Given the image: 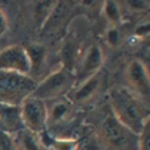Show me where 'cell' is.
Wrapping results in <instances>:
<instances>
[{"label":"cell","mask_w":150,"mask_h":150,"mask_svg":"<svg viewBox=\"0 0 150 150\" xmlns=\"http://www.w3.org/2000/svg\"><path fill=\"white\" fill-rule=\"evenodd\" d=\"M109 102L113 117L134 134H139L143 126L150 120L147 103L126 86H116L110 89Z\"/></svg>","instance_id":"obj_1"},{"label":"cell","mask_w":150,"mask_h":150,"mask_svg":"<svg viewBox=\"0 0 150 150\" xmlns=\"http://www.w3.org/2000/svg\"><path fill=\"white\" fill-rule=\"evenodd\" d=\"M94 134L100 147L107 150H137V134L120 125L112 113L104 117Z\"/></svg>","instance_id":"obj_2"},{"label":"cell","mask_w":150,"mask_h":150,"mask_svg":"<svg viewBox=\"0 0 150 150\" xmlns=\"http://www.w3.org/2000/svg\"><path fill=\"white\" fill-rule=\"evenodd\" d=\"M74 86H76L74 71L67 70L63 66H59L56 70L49 73L42 81H37V86L35 92L32 93V96L43 102H49L67 96Z\"/></svg>","instance_id":"obj_3"},{"label":"cell","mask_w":150,"mask_h":150,"mask_svg":"<svg viewBox=\"0 0 150 150\" xmlns=\"http://www.w3.org/2000/svg\"><path fill=\"white\" fill-rule=\"evenodd\" d=\"M76 14H83L79 1H56L40 27L42 37H64L71 19Z\"/></svg>","instance_id":"obj_4"},{"label":"cell","mask_w":150,"mask_h":150,"mask_svg":"<svg viewBox=\"0 0 150 150\" xmlns=\"http://www.w3.org/2000/svg\"><path fill=\"white\" fill-rule=\"evenodd\" d=\"M37 81L29 76L0 71V103L20 106L26 97L32 96Z\"/></svg>","instance_id":"obj_5"},{"label":"cell","mask_w":150,"mask_h":150,"mask_svg":"<svg viewBox=\"0 0 150 150\" xmlns=\"http://www.w3.org/2000/svg\"><path fill=\"white\" fill-rule=\"evenodd\" d=\"M20 113H22V120L26 130L35 134H42L43 132L47 130L46 102L36 99L33 96H29L20 104Z\"/></svg>","instance_id":"obj_6"},{"label":"cell","mask_w":150,"mask_h":150,"mask_svg":"<svg viewBox=\"0 0 150 150\" xmlns=\"http://www.w3.org/2000/svg\"><path fill=\"white\" fill-rule=\"evenodd\" d=\"M104 84H106V73L103 70H100L89 76L87 79L76 83V86L70 90L66 97L73 103V106L87 104L102 93Z\"/></svg>","instance_id":"obj_7"},{"label":"cell","mask_w":150,"mask_h":150,"mask_svg":"<svg viewBox=\"0 0 150 150\" xmlns=\"http://www.w3.org/2000/svg\"><path fill=\"white\" fill-rule=\"evenodd\" d=\"M0 71L30 76V62L23 45H10L0 50Z\"/></svg>","instance_id":"obj_8"},{"label":"cell","mask_w":150,"mask_h":150,"mask_svg":"<svg viewBox=\"0 0 150 150\" xmlns=\"http://www.w3.org/2000/svg\"><path fill=\"white\" fill-rule=\"evenodd\" d=\"M126 80L127 89H130L137 97L147 103L150 93V74L149 69L144 64V62L133 59L126 66Z\"/></svg>","instance_id":"obj_9"},{"label":"cell","mask_w":150,"mask_h":150,"mask_svg":"<svg viewBox=\"0 0 150 150\" xmlns=\"http://www.w3.org/2000/svg\"><path fill=\"white\" fill-rule=\"evenodd\" d=\"M46 113H47V132L63 127L70 123L74 117V106L66 96L59 97L54 100L46 102Z\"/></svg>","instance_id":"obj_10"},{"label":"cell","mask_w":150,"mask_h":150,"mask_svg":"<svg viewBox=\"0 0 150 150\" xmlns=\"http://www.w3.org/2000/svg\"><path fill=\"white\" fill-rule=\"evenodd\" d=\"M104 63V53L103 49L99 43H93L86 49L84 53H81V57L74 69L76 83L87 79L94 73L100 71Z\"/></svg>","instance_id":"obj_11"},{"label":"cell","mask_w":150,"mask_h":150,"mask_svg":"<svg viewBox=\"0 0 150 150\" xmlns=\"http://www.w3.org/2000/svg\"><path fill=\"white\" fill-rule=\"evenodd\" d=\"M0 130L10 136H16L19 132L24 130L20 106L0 103Z\"/></svg>","instance_id":"obj_12"},{"label":"cell","mask_w":150,"mask_h":150,"mask_svg":"<svg viewBox=\"0 0 150 150\" xmlns=\"http://www.w3.org/2000/svg\"><path fill=\"white\" fill-rule=\"evenodd\" d=\"M60 57H62L60 66L74 71L81 57L80 45H79V40L76 39L74 35H67L63 37V43H62V49H60Z\"/></svg>","instance_id":"obj_13"},{"label":"cell","mask_w":150,"mask_h":150,"mask_svg":"<svg viewBox=\"0 0 150 150\" xmlns=\"http://www.w3.org/2000/svg\"><path fill=\"white\" fill-rule=\"evenodd\" d=\"M27 57L30 62V79L35 81L36 77L43 71L47 62V47L43 43H30L29 46H24Z\"/></svg>","instance_id":"obj_14"},{"label":"cell","mask_w":150,"mask_h":150,"mask_svg":"<svg viewBox=\"0 0 150 150\" xmlns=\"http://www.w3.org/2000/svg\"><path fill=\"white\" fill-rule=\"evenodd\" d=\"M102 14L107 20L109 27H120L123 22V12L120 7V1L115 0H106L102 3Z\"/></svg>","instance_id":"obj_15"},{"label":"cell","mask_w":150,"mask_h":150,"mask_svg":"<svg viewBox=\"0 0 150 150\" xmlns=\"http://www.w3.org/2000/svg\"><path fill=\"white\" fill-rule=\"evenodd\" d=\"M13 139L17 150H46L39 139V134H35L26 129L13 136Z\"/></svg>","instance_id":"obj_16"},{"label":"cell","mask_w":150,"mask_h":150,"mask_svg":"<svg viewBox=\"0 0 150 150\" xmlns=\"http://www.w3.org/2000/svg\"><path fill=\"white\" fill-rule=\"evenodd\" d=\"M56 1H36L35 6H32V19L35 22L36 29L40 30V27L43 26L45 20L47 19L49 13L52 12L53 6Z\"/></svg>","instance_id":"obj_17"},{"label":"cell","mask_w":150,"mask_h":150,"mask_svg":"<svg viewBox=\"0 0 150 150\" xmlns=\"http://www.w3.org/2000/svg\"><path fill=\"white\" fill-rule=\"evenodd\" d=\"M122 12L127 10L132 14H142L149 10V1H120Z\"/></svg>","instance_id":"obj_18"},{"label":"cell","mask_w":150,"mask_h":150,"mask_svg":"<svg viewBox=\"0 0 150 150\" xmlns=\"http://www.w3.org/2000/svg\"><path fill=\"white\" fill-rule=\"evenodd\" d=\"M137 150H150V120L137 134Z\"/></svg>","instance_id":"obj_19"},{"label":"cell","mask_w":150,"mask_h":150,"mask_svg":"<svg viewBox=\"0 0 150 150\" xmlns=\"http://www.w3.org/2000/svg\"><path fill=\"white\" fill-rule=\"evenodd\" d=\"M107 45L112 47H117L122 43V32H120V27H109L106 36H104Z\"/></svg>","instance_id":"obj_20"},{"label":"cell","mask_w":150,"mask_h":150,"mask_svg":"<svg viewBox=\"0 0 150 150\" xmlns=\"http://www.w3.org/2000/svg\"><path fill=\"white\" fill-rule=\"evenodd\" d=\"M77 150H100V144L96 139V134H87L84 139L79 140Z\"/></svg>","instance_id":"obj_21"},{"label":"cell","mask_w":150,"mask_h":150,"mask_svg":"<svg viewBox=\"0 0 150 150\" xmlns=\"http://www.w3.org/2000/svg\"><path fill=\"white\" fill-rule=\"evenodd\" d=\"M149 33H150L149 19H144V22L142 20V22L134 27V30H133V37L137 39V40H146V39H149Z\"/></svg>","instance_id":"obj_22"},{"label":"cell","mask_w":150,"mask_h":150,"mask_svg":"<svg viewBox=\"0 0 150 150\" xmlns=\"http://www.w3.org/2000/svg\"><path fill=\"white\" fill-rule=\"evenodd\" d=\"M0 150H17L13 136L0 130Z\"/></svg>","instance_id":"obj_23"},{"label":"cell","mask_w":150,"mask_h":150,"mask_svg":"<svg viewBox=\"0 0 150 150\" xmlns=\"http://www.w3.org/2000/svg\"><path fill=\"white\" fill-rule=\"evenodd\" d=\"M7 30H9V19H7L4 10L0 7V37L6 35Z\"/></svg>","instance_id":"obj_24"}]
</instances>
